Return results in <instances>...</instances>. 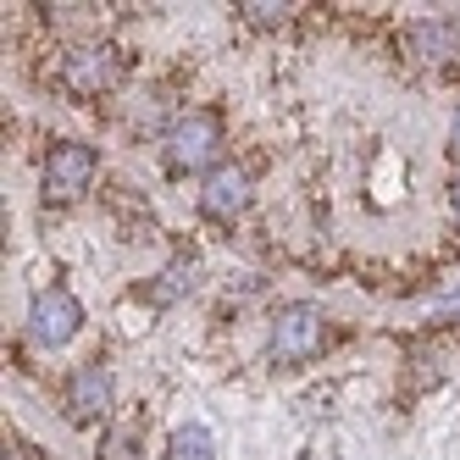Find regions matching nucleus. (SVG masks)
I'll list each match as a JSON object with an SVG mask.
<instances>
[{"instance_id":"nucleus-1","label":"nucleus","mask_w":460,"mask_h":460,"mask_svg":"<svg viewBox=\"0 0 460 460\" xmlns=\"http://www.w3.org/2000/svg\"><path fill=\"white\" fill-rule=\"evenodd\" d=\"M222 155V117L217 111H183L167 134H161V161L167 172H217Z\"/></svg>"},{"instance_id":"nucleus-2","label":"nucleus","mask_w":460,"mask_h":460,"mask_svg":"<svg viewBox=\"0 0 460 460\" xmlns=\"http://www.w3.org/2000/svg\"><path fill=\"white\" fill-rule=\"evenodd\" d=\"M56 84L67 89L73 101H101V94H111L122 84V56L111 45H78V50L61 56Z\"/></svg>"},{"instance_id":"nucleus-3","label":"nucleus","mask_w":460,"mask_h":460,"mask_svg":"<svg viewBox=\"0 0 460 460\" xmlns=\"http://www.w3.org/2000/svg\"><path fill=\"white\" fill-rule=\"evenodd\" d=\"M327 344V322L316 305H283L272 316V339H267V355L278 360V367H305V360H316Z\"/></svg>"},{"instance_id":"nucleus-4","label":"nucleus","mask_w":460,"mask_h":460,"mask_svg":"<svg viewBox=\"0 0 460 460\" xmlns=\"http://www.w3.org/2000/svg\"><path fill=\"white\" fill-rule=\"evenodd\" d=\"M84 327V305L73 300V288H40L34 305H28V339L40 349H61L73 344Z\"/></svg>"},{"instance_id":"nucleus-5","label":"nucleus","mask_w":460,"mask_h":460,"mask_svg":"<svg viewBox=\"0 0 460 460\" xmlns=\"http://www.w3.org/2000/svg\"><path fill=\"white\" fill-rule=\"evenodd\" d=\"M94 172H101V155H94L89 145H78V139H61V145L45 155V200L73 206L78 194L94 183Z\"/></svg>"},{"instance_id":"nucleus-6","label":"nucleus","mask_w":460,"mask_h":460,"mask_svg":"<svg viewBox=\"0 0 460 460\" xmlns=\"http://www.w3.org/2000/svg\"><path fill=\"white\" fill-rule=\"evenodd\" d=\"M111 394H117V383H111V367H106V360H84V367L67 377V388H61V405H67V421H78V427L101 421V416L111 411Z\"/></svg>"},{"instance_id":"nucleus-7","label":"nucleus","mask_w":460,"mask_h":460,"mask_svg":"<svg viewBox=\"0 0 460 460\" xmlns=\"http://www.w3.org/2000/svg\"><path fill=\"white\" fill-rule=\"evenodd\" d=\"M405 56L421 61V67H444V61L460 56V22L449 17H421L405 28Z\"/></svg>"},{"instance_id":"nucleus-8","label":"nucleus","mask_w":460,"mask_h":460,"mask_svg":"<svg viewBox=\"0 0 460 460\" xmlns=\"http://www.w3.org/2000/svg\"><path fill=\"white\" fill-rule=\"evenodd\" d=\"M244 206H250V172L244 167H217L200 189V211L217 217V222H234Z\"/></svg>"},{"instance_id":"nucleus-9","label":"nucleus","mask_w":460,"mask_h":460,"mask_svg":"<svg viewBox=\"0 0 460 460\" xmlns=\"http://www.w3.org/2000/svg\"><path fill=\"white\" fill-rule=\"evenodd\" d=\"M189 288H194V261H172V267L145 288V300L150 305H172V300H183Z\"/></svg>"},{"instance_id":"nucleus-10","label":"nucleus","mask_w":460,"mask_h":460,"mask_svg":"<svg viewBox=\"0 0 460 460\" xmlns=\"http://www.w3.org/2000/svg\"><path fill=\"white\" fill-rule=\"evenodd\" d=\"M167 460H217V444H211V433H206L200 421H189V427H178V433H172Z\"/></svg>"},{"instance_id":"nucleus-11","label":"nucleus","mask_w":460,"mask_h":460,"mask_svg":"<svg viewBox=\"0 0 460 460\" xmlns=\"http://www.w3.org/2000/svg\"><path fill=\"white\" fill-rule=\"evenodd\" d=\"M239 12H244V22H250V28H283L294 6H283V0H244Z\"/></svg>"},{"instance_id":"nucleus-12","label":"nucleus","mask_w":460,"mask_h":460,"mask_svg":"<svg viewBox=\"0 0 460 460\" xmlns=\"http://www.w3.org/2000/svg\"><path fill=\"white\" fill-rule=\"evenodd\" d=\"M134 438H139L134 427H117V433L101 444V460H134Z\"/></svg>"},{"instance_id":"nucleus-13","label":"nucleus","mask_w":460,"mask_h":460,"mask_svg":"<svg viewBox=\"0 0 460 460\" xmlns=\"http://www.w3.org/2000/svg\"><path fill=\"white\" fill-rule=\"evenodd\" d=\"M449 161H460V111H455V122H449Z\"/></svg>"},{"instance_id":"nucleus-14","label":"nucleus","mask_w":460,"mask_h":460,"mask_svg":"<svg viewBox=\"0 0 460 460\" xmlns=\"http://www.w3.org/2000/svg\"><path fill=\"white\" fill-rule=\"evenodd\" d=\"M449 211H455V222H460V178L449 183Z\"/></svg>"},{"instance_id":"nucleus-15","label":"nucleus","mask_w":460,"mask_h":460,"mask_svg":"<svg viewBox=\"0 0 460 460\" xmlns=\"http://www.w3.org/2000/svg\"><path fill=\"white\" fill-rule=\"evenodd\" d=\"M6 460H28V449H22V444H12V438H6Z\"/></svg>"}]
</instances>
